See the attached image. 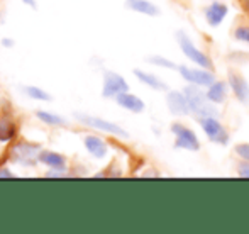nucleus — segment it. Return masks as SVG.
I'll return each mask as SVG.
<instances>
[{"instance_id":"obj_7","label":"nucleus","mask_w":249,"mask_h":234,"mask_svg":"<svg viewBox=\"0 0 249 234\" xmlns=\"http://www.w3.org/2000/svg\"><path fill=\"white\" fill-rule=\"evenodd\" d=\"M166 104H168L170 112L175 114V116H187L188 112H192L187 95H185V93L177 92V90H173V92L168 93Z\"/></svg>"},{"instance_id":"obj_27","label":"nucleus","mask_w":249,"mask_h":234,"mask_svg":"<svg viewBox=\"0 0 249 234\" xmlns=\"http://www.w3.org/2000/svg\"><path fill=\"white\" fill-rule=\"evenodd\" d=\"M244 5H246V10L249 12V0H244Z\"/></svg>"},{"instance_id":"obj_24","label":"nucleus","mask_w":249,"mask_h":234,"mask_svg":"<svg viewBox=\"0 0 249 234\" xmlns=\"http://www.w3.org/2000/svg\"><path fill=\"white\" fill-rule=\"evenodd\" d=\"M237 173L243 178H249V162L239 163V165H237Z\"/></svg>"},{"instance_id":"obj_19","label":"nucleus","mask_w":249,"mask_h":234,"mask_svg":"<svg viewBox=\"0 0 249 234\" xmlns=\"http://www.w3.org/2000/svg\"><path fill=\"white\" fill-rule=\"evenodd\" d=\"M36 116L39 117L43 122H46V124H51V126L65 124V119H63V117L54 116V114H50V112H44V110H39V112H36Z\"/></svg>"},{"instance_id":"obj_6","label":"nucleus","mask_w":249,"mask_h":234,"mask_svg":"<svg viewBox=\"0 0 249 234\" xmlns=\"http://www.w3.org/2000/svg\"><path fill=\"white\" fill-rule=\"evenodd\" d=\"M127 92V82L114 72H107L104 76V97H117L119 93Z\"/></svg>"},{"instance_id":"obj_16","label":"nucleus","mask_w":249,"mask_h":234,"mask_svg":"<svg viewBox=\"0 0 249 234\" xmlns=\"http://www.w3.org/2000/svg\"><path fill=\"white\" fill-rule=\"evenodd\" d=\"M134 75L138 76L142 83H146V85L151 87V89H154V90H164V89H166V85H164V83L154 75L144 73V72H141V70H134Z\"/></svg>"},{"instance_id":"obj_20","label":"nucleus","mask_w":249,"mask_h":234,"mask_svg":"<svg viewBox=\"0 0 249 234\" xmlns=\"http://www.w3.org/2000/svg\"><path fill=\"white\" fill-rule=\"evenodd\" d=\"M26 92H27V95H29L31 99H37V100H50L51 99V97L48 95L44 90L37 89V87H27Z\"/></svg>"},{"instance_id":"obj_23","label":"nucleus","mask_w":249,"mask_h":234,"mask_svg":"<svg viewBox=\"0 0 249 234\" xmlns=\"http://www.w3.org/2000/svg\"><path fill=\"white\" fill-rule=\"evenodd\" d=\"M149 61H151V63H154V65L166 66V68H175V65H173V63H171V61H168V59L160 58V56H153V58H149Z\"/></svg>"},{"instance_id":"obj_5","label":"nucleus","mask_w":249,"mask_h":234,"mask_svg":"<svg viewBox=\"0 0 249 234\" xmlns=\"http://www.w3.org/2000/svg\"><path fill=\"white\" fill-rule=\"evenodd\" d=\"M178 70H180L181 76H183V78L187 80V82L194 83V85L210 87L213 82H215V80H213L212 72H210V70L207 72V68L205 70H194V68H188V66L181 65Z\"/></svg>"},{"instance_id":"obj_14","label":"nucleus","mask_w":249,"mask_h":234,"mask_svg":"<svg viewBox=\"0 0 249 234\" xmlns=\"http://www.w3.org/2000/svg\"><path fill=\"white\" fill-rule=\"evenodd\" d=\"M85 146H87V149L95 156V158H104L105 153H107V146H105V143L102 141L100 138H97V136H87Z\"/></svg>"},{"instance_id":"obj_21","label":"nucleus","mask_w":249,"mask_h":234,"mask_svg":"<svg viewBox=\"0 0 249 234\" xmlns=\"http://www.w3.org/2000/svg\"><path fill=\"white\" fill-rule=\"evenodd\" d=\"M234 151H236V155L239 156V158H243L244 162H249V144L248 143L237 144L236 148H234Z\"/></svg>"},{"instance_id":"obj_3","label":"nucleus","mask_w":249,"mask_h":234,"mask_svg":"<svg viewBox=\"0 0 249 234\" xmlns=\"http://www.w3.org/2000/svg\"><path fill=\"white\" fill-rule=\"evenodd\" d=\"M200 126L205 131L207 138L212 143H219V144H227L229 141V134L226 132V129L222 127L219 121L215 117H202L200 119Z\"/></svg>"},{"instance_id":"obj_4","label":"nucleus","mask_w":249,"mask_h":234,"mask_svg":"<svg viewBox=\"0 0 249 234\" xmlns=\"http://www.w3.org/2000/svg\"><path fill=\"white\" fill-rule=\"evenodd\" d=\"M178 41H180V46H181V50H183V53L187 54V58H190L192 61L197 63V65H200L202 68H207V70H212L213 68L210 58L207 56V54H203L200 50H197V48L192 44V41L188 39V37L185 36L183 33L178 34Z\"/></svg>"},{"instance_id":"obj_9","label":"nucleus","mask_w":249,"mask_h":234,"mask_svg":"<svg viewBox=\"0 0 249 234\" xmlns=\"http://www.w3.org/2000/svg\"><path fill=\"white\" fill-rule=\"evenodd\" d=\"M37 146L36 144H29V143H20L14 148V160L20 162L24 165H34L37 158Z\"/></svg>"},{"instance_id":"obj_22","label":"nucleus","mask_w":249,"mask_h":234,"mask_svg":"<svg viewBox=\"0 0 249 234\" xmlns=\"http://www.w3.org/2000/svg\"><path fill=\"white\" fill-rule=\"evenodd\" d=\"M236 39L244 41V43L249 44V27H237L236 29Z\"/></svg>"},{"instance_id":"obj_10","label":"nucleus","mask_w":249,"mask_h":234,"mask_svg":"<svg viewBox=\"0 0 249 234\" xmlns=\"http://www.w3.org/2000/svg\"><path fill=\"white\" fill-rule=\"evenodd\" d=\"M227 78H229V85H231V89H232L234 95H236L241 102H249V85L246 80H244V76H241L239 73H236V72H229Z\"/></svg>"},{"instance_id":"obj_26","label":"nucleus","mask_w":249,"mask_h":234,"mask_svg":"<svg viewBox=\"0 0 249 234\" xmlns=\"http://www.w3.org/2000/svg\"><path fill=\"white\" fill-rule=\"evenodd\" d=\"M24 2H27V3H29L31 7H36V5H34V2H33V0H24Z\"/></svg>"},{"instance_id":"obj_12","label":"nucleus","mask_w":249,"mask_h":234,"mask_svg":"<svg viewBox=\"0 0 249 234\" xmlns=\"http://www.w3.org/2000/svg\"><path fill=\"white\" fill-rule=\"evenodd\" d=\"M226 16H227V7L224 5V3H220V2L210 3V5L205 9L207 22H209L210 26H219Z\"/></svg>"},{"instance_id":"obj_1","label":"nucleus","mask_w":249,"mask_h":234,"mask_svg":"<svg viewBox=\"0 0 249 234\" xmlns=\"http://www.w3.org/2000/svg\"><path fill=\"white\" fill-rule=\"evenodd\" d=\"M183 93L187 95L192 112L198 114L200 117H215L217 116V109L213 106H210L212 102L207 99V93H203L202 90L197 89V87H187Z\"/></svg>"},{"instance_id":"obj_15","label":"nucleus","mask_w":249,"mask_h":234,"mask_svg":"<svg viewBox=\"0 0 249 234\" xmlns=\"http://www.w3.org/2000/svg\"><path fill=\"white\" fill-rule=\"evenodd\" d=\"M127 7L136 12H141V14H146V16H156L158 14V9L149 3L148 0H127Z\"/></svg>"},{"instance_id":"obj_2","label":"nucleus","mask_w":249,"mask_h":234,"mask_svg":"<svg viewBox=\"0 0 249 234\" xmlns=\"http://www.w3.org/2000/svg\"><path fill=\"white\" fill-rule=\"evenodd\" d=\"M171 131L177 136V141L175 146L180 149H188V151H198L200 149V143L198 138L192 129L185 127L183 124H173L171 126Z\"/></svg>"},{"instance_id":"obj_18","label":"nucleus","mask_w":249,"mask_h":234,"mask_svg":"<svg viewBox=\"0 0 249 234\" xmlns=\"http://www.w3.org/2000/svg\"><path fill=\"white\" fill-rule=\"evenodd\" d=\"M16 134V126L10 119L7 117H0V141H9L14 138Z\"/></svg>"},{"instance_id":"obj_13","label":"nucleus","mask_w":249,"mask_h":234,"mask_svg":"<svg viewBox=\"0 0 249 234\" xmlns=\"http://www.w3.org/2000/svg\"><path fill=\"white\" fill-rule=\"evenodd\" d=\"M227 97V87L224 82H213L207 90V99L212 104H222Z\"/></svg>"},{"instance_id":"obj_8","label":"nucleus","mask_w":249,"mask_h":234,"mask_svg":"<svg viewBox=\"0 0 249 234\" xmlns=\"http://www.w3.org/2000/svg\"><path fill=\"white\" fill-rule=\"evenodd\" d=\"M82 122H85V124L92 126V127L95 129H100V131L104 132H110V134H115V136H121V138H127V132L124 131V129H121L119 126L112 124V122L108 121H104V119H99V117H87V116H76Z\"/></svg>"},{"instance_id":"obj_11","label":"nucleus","mask_w":249,"mask_h":234,"mask_svg":"<svg viewBox=\"0 0 249 234\" xmlns=\"http://www.w3.org/2000/svg\"><path fill=\"white\" fill-rule=\"evenodd\" d=\"M115 100H117L119 106L124 107V109H127V110H131V112H142V110H144V104H142V100L139 99V97L132 95V93L122 92L115 97Z\"/></svg>"},{"instance_id":"obj_17","label":"nucleus","mask_w":249,"mask_h":234,"mask_svg":"<svg viewBox=\"0 0 249 234\" xmlns=\"http://www.w3.org/2000/svg\"><path fill=\"white\" fill-rule=\"evenodd\" d=\"M39 160L43 163H46L48 166H51V168H56V170L65 168V158H63L61 155H56V153L44 151V153H41Z\"/></svg>"},{"instance_id":"obj_25","label":"nucleus","mask_w":249,"mask_h":234,"mask_svg":"<svg viewBox=\"0 0 249 234\" xmlns=\"http://www.w3.org/2000/svg\"><path fill=\"white\" fill-rule=\"evenodd\" d=\"M0 177H12V173L7 172V170H0Z\"/></svg>"}]
</instances>
